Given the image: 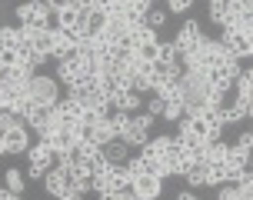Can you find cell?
<instances>
[{
    "instance_id": "obj_1",
    "label": "cell",
    "mask_w": 253,
    "mask_h": 200,
    "mask_svg": "<svg viewBox=\"0 0 253 200\" xmlns=\"http://www.w3.org/2000/svg\"><path fill=\"white\" fill-rule=\"evenodd\" d=\"M27 97L43 103V107H57V103H60V87H57V80H50L47 74H34L30 77V87H27Z\"/></svg>"
},
{
    "instance_id": "obj_2",
    "label": "cell",
    "mask_w": 253,
    "mask_h": 200,
    "mask_svg": "<svg viewBox=\"0 0 253 200\" xmlns=\"http://www.w3.org/2000/svg\"><path fill=\"white\" fill-rule=\"evenodd\" d=\"M220 44L227 47V53L233 57V60H250L253 57V37H247L243 30H227V27H223Z\"/></svg>"
},
{
    "instance_id": "obj_3",
    "label": "cell",
    "mask_w": 253,
    "mask_h": 200,
    "mask_svg": "<svg viewBox=\"0 0 253 200\" xmlns=\"http://www.w3.org/2000/svg\"><path fill=\"white\" fill-rule=\"evenodd\" d=\"M74 50H77V40L70 34H63L60 27H50V57L53 60L60 63L67 57H74Z\"/></svg>"
},
{
    "instance_id": "obj_4",
    "label": "cell",
    "mask_w": 253,
    "mask_h": 200,
    "mask_svg": "<svg viewBox=\"0 0 253 200\" xmlns=\"http://www.w3.org/2000/svg\"><path fill=\"white\" fill-rule=\"evenodd\" d=\"M200 40H203V30H200V24H197V20H187V24L180 27V34L173 37V47H177V53L183 57V53H190V50L197 47Z\"/></svg>"
},
{
    "instance_id": "obj_5",
    "label": "cell",
    "mask_w": 253,
    "mask_h": 200,
    "mask_svg": "<svg viewBox=\"0 0 253 200\" xmlns=\"http://www.w3.org/2000/svg\"><path fill=\"white\" fill-rule=\"evenodd\" d=\"M150 127H153L150 113H137L133 124H130V134H126V147H143L150 140Z\"/></svg>"
},
{
    "instance_id": "obj_6",
    "label": "cell",
    "mask_w": 253,
    "mask_h": 200,
    "mask_svg": "<svg viewBox=\"0 0 253 200\" xmlns=\"http://www.w3.org/2000/svg\"><path fill=\"white\" fill-rule=\"evenodd\" d=\"M160 194H164V180H160V177L143 174V177H137V180H133V197H140V200H157Z\"/></svg>"
},
{
    "instance_id": "obj_7",
    "label": "cell",
    "mask_w": 253,
    "mask_h": 200,
    "mask_svg": "<svg viewBox=\"0 0 253 200\" xmlns=\"http://www.w3.org/2000/svg\"><path fill=\"white\" fill-rule=\"evenodd\" d=\"M27 157H30V163H37L43 170H53V167H57V150H53L47 140H37L34 147L27 150Z\"/></svg>"
},
{
    "instance_id": "obj_8",
    "label": "cell",
    "mask_w": 253,
    "mask_h": 200,
    "mask_svg": "<svg viewBox=\"0 0 253 200\" xmlns=\"http://www.w3.org/2000/svg\"><path fill=\"white\" fill-rule=\"evenodd\" d=\"M43 190H47V194H53V197H63V194L70 190V174H67V170H60V167L47 170V174H43Z\"/></svg>"
},
{
    "instance_id": "obj_9",
    "label": "cell",
    "mask_w": 253,
    "mask_h": 200,
    "mask_svg": "<svg viewBox=\"0 0 253 200\" xmlns=\"http://www.w3.org/2000/svg\"><path fill=\"white\" fill-rule=\"evenodd\" d=\"M110 107H114V110L137 113L140 107H143V100H140L137 90H114V94H110Z\"/></svg>"
},
{
    "instance_id": "obj_10",
    "label": "cell",
    "mask_w": 253,
    "mask_h": 200,
    "mask_svg": "<svg viewBox=\"0 0 253 200\" xmlns=\"http://www.w3.org/2000/svg\"><path fill=\"white\" fill-rule=\"evenodd\" d=\"M3 140H7L10 153H27V150H30V134H27V124L7 127V130H3Z\"/></svg>"
},
{
    "instance_id": "obj_11",
    "label": "cell",
    "mask_w": 253,
    "mask_h": 200,
    "mask_svg": "<svg viewBox=\"0 0 253 200\" xmlns=\"http://www.w3.org/2000/svg\"><path fill=\"white\" fill-rule=\"evenodd\" d=\"M157 44H160V40H157V30H153L150 24H140L137 30L130 34V47H137V50H153Z\"/></svg>"
},
{
    "instance_id": "obj_12",
    "label": "cell",
    "mask_w": 253,
    "mask_h": 200,
    "mask_svg": "<svg viewBox=\"0 0 253 200\" xmlns=\"http://www.w3.org/2000/svg\"><path fill=\"white\" fill-rule=\"evenodd\" d=\"M177 60H180L177 47H173V44H167V40H160L157 50H153V63H157V67H177Z\"/></svg>"
},
{
    "instance_id": "obj_13",
    "label": "cell",
    "mask_w": 253,
    "mask_h": 200,
    "mask_svg": "<svg viewBox=\"0 0 253 200\" xmlns=\"http://www.w3.org/2000/svg\"><path fill=\"white\" fill-rule=\"evenodd\" d=\"M103 157L114 163V167H120V163L130 160V153H126V140H110V144H103Z\"/></svg>"
},
{
    "instance_id": "obj_14",
    "label": "cell",
    "mask_w": 253,
    "mask_h": 200,
    "mask_svg": "<svg viewBox=\"0 0 253 200\" xmlns=\"http://www.w3.org/2000/svg\"><path fill=\"white\" fill-rule=\"evenodd\" d=\"M170 144H173V137H153V140H147V144H143V147H140V153H143V157H157V160H160V157H164L167 150H170Z\"/></svg>"
},
{
    "instance_id": "obj_15",
    "label": "cell",
    "mask_w": 253,
    "mask_h": 200,
    "mask_svg": "<svg viewBox=\"0 0 253 200\" xmlns=\"http://www.w3.org/2000/svg\"><path fill=\"white\" fill-rule=\"evenodd\" d=\"M0 47H3V50H20V47H24L20 27H0Z\"/></svg>"
},
{
    "instance_id": "obj_16",
    "label": "cell",
    "mask_w": 253,
    "mask_h": 200,
    "mask_svg": "<svg viewBox=\"0 0 253 200\" xmlns=\"http://www.w3.org/2000/svg\"><path fill=\"white\" fill-rule=\"evenodd\" d=\"M230 153V144L223 140H213V144H207V153H203V163H223Z\"/></svg>"
},
{
    "instance_id": "obj_17",
    "label": "cell",
    "mask_w": 253,
    "mask_h": 200,
    "mask_svg": "<svg viewBox=\"0 0 253 200\" xmlns=\"http://www.w3.org/2000/svg\"><path fill=\"white\" fill-rule=\"evenodd\" d=\"M110 124H114L117 137L126 140V134H130V124H133V117H130L126 110H110Z\"/></svg>"
},
{
    "instance_id": "obj_18",
    "label": "cell",
    "mask_w": 253,
    "mask_h": 200,
    "mask_svg": "<svg viewBox=\"0 0 253 200\" xmlns=\"http://www.w3.org/2000/svg\"><path fill=\"white\" fill-rule=\"evenodd\" d=\"M233 87H237V97L247 100V107H250V103H253V77L243 70V74L237 77V84H233Z\"/></svg>"
},
{
    "instance_id": "obj_19",
    "label": "cell",
    "mask_w": 253,
    "mask_h": 200,
    "mask_svg": "<svg viewBox=\"0 0 253 200\" xmlns=\"http://www.w3.org/2000/svg\"><path fill=\"white\" fill-rule=\"evenodd\" d=\"M3 184H7V190H10V194H24V174H20V170H17V167H10V170H7V174H3Z\"/></svg>"
},
{
    "instance_id": "obj_20",
    "label": "cell",
    "mask_w": 253,
    "mask_h": 200,
    "mask_svg": "<svg viewBox=\"0 0 253 200\" xmlns=\"http://www.w3.org/2000/svg\"><path fill=\"white\" fill-rule=\"evenodd\" d=\"M207 3H210V20L223 27V20H227V10H230V0H207Z\"/></svg>"
},
{
    "instance_id": "obj_21",
    "label": "cell",
    "mask_w": 253,
    "mask_h": 200,
    "mask_svg": "<svg viewBox=\"0 0 253 200\" xmlns=\"http://www.w3.org/2000/svg\"><path fill=\"white\" fill-rule=\"evenodd\" d=\"M183 180H187L190 187H207V163H197V167H193V170H190L187 177H183Z\"/></svg>"
},
{
    "instance_id": "obj_22",
    "label": "cell",
    "mask_w": 253,
    "mask_h": 200,
    "mask_svg": "<svg viewBox=\"0 0 253 200\" xmlns=\"http://www.w3.org/2000/svg\"><path fill=\"white\" fill-rule=\"evenodd\" d=\"M183 110H187V103H183V100H167V107H164V117L170 120V124H177L180 117H183Z\"/></svg>"
},
{
    "instance_id": "obj_23",
    "label": "cell",
    "mask_w": 253,
    "mask_h": 200,
    "mask_svg": "<svg viewBox=\"0 0 253 200\" xmlns=\"http://www.w3.org/2000/svg\"><path fill=\"white\" fill-rule=\"evenodd\" d=\"M164 107H167V100L157 97V94H153V100H147V113L150 117H164Z\"/></svg>"
},
{
    "instance_id": "obj_24",
    "label": "cell",
    "mask_w": 253,
    "mask_h": 200,
    "mask_svg": "<svg viewBox=\"0 0 253 200\" xmlns=\"http://www.w3.org/2000/svg\"><path fill=\"white\" fill-rule=\"evenodd\" d=\"M147 24H150L153 30H160V27L167 24V13L164 10H150V13H147Z\"/></svg>"
},
{
    "instance_id": "obj_25",
    "label": "cell",
    "mask_w": 253,
    "mask_h": 200,
    "mask_svg": "<svg viewBox=\"0 0 253 200\" xmlns=\"http://www.w3.org/2000/svg\"><path fill=\"white\" fill-rule=\"evenodd\" d=\"M216 200H237V184H220Z\"/></svg>"
},
{
    "instance_id": "obj_26",
    "label": "cell",
    "mask_w": 253,
    "mask_h": 200,
    "mask_svg": "<svg viewBox=\"0 0 253 200\" xmlns=\"http://www.w3.org/2000/svg\"><path fill=\"white\" fill-rule=\"evenodd\" d=\"M170 3V13H187L193 7V0H167Z\"/></svg>"
},
{
    "instance_id": "obj_27",
    "label": "cell",
    "mask_w": 253,
    "mask_h": 200,
    "mask_svg": "<svg viewBox=\"0 0 253 200\" xmlns=\"http://www.w3.org/2000/svg\"><path fill=\"white\" fill-rule=\"evenodd\" d=\"M70 3H74V0H47V7H50L53 13H60L63 7H70Z\"/></svg>"
},
{
    "instance_id": "obj_28",
    "label": "cell",
    "mask_w": 253,
    "mask_h": 200,
    "mask_svg": "<svg viewBox=\"0 0 253 200\" xmlns=\"http://www.w3.org/2000/svg\"><path fill=\"white\" fill-rule=\"evenodd\" d=\"M43 174H47V170L37 167V163H30V167H27V177H34V180H43Z\"/></svg>"
},
{
    "instance_id": "obj_29",
    "label": "cell",
    "mask_w": 253,
    "mask_h": 200,
    "mask_svg": "<svg viewBox=\"0 0 253 200\" xmlns=\"http://www.w3.org/2000/svg\"><path fill=\"white\" fill-rule=\"evenodd\" d=\"M237 144H240L243 150H253V134H250V130H247V134H240V140H237Z\"/></svg>"
},
{
    "instance_id": "obj_30",
    "label": "cell",
    "mask_w": 253,
    "mask_h": 200,
    "mask_svg": "<svg viewBox=\"0 0 253 200\" xmlns=\"http://www.w3.org/2000/svg\"><path fill=\"white\" fill-rule=\"evenodd\" d=\"M7 127H10V113L0 110V137H3V130H7Z\"/></svg>"
},
{
    "instance_id": "obj_31",
    "label": "cell",
    "mask_w": 253,
    "mask_h": 200,
    "mask_svg": "<svg viewBox=\"0 0 253 200\" xmlns=\"http://www.w3.org/2000/svg\"><path fill=\"white\" fill-rule=\"evenodd\" d=\"M100 200H126L124 194H117V190H107V194H100Z\"/></svg>"
},
{
    "instance_id": "obj_32",
    "label": "cell",
    "mask_w": 253,
    "mask_h": 200,
    "mask_svg": "<svg viewBox=\"0 0 253 200\" xmlns=\"http://www.w3.org/2000/svg\"><path fill=\"white\" fill-rule=\"evenodd\" d=\"M60 200H84V194H77V190H67Z\"/></svg>"
},
{
    "instance_id": "obj_33",
    "label": "cell",
    "mask_w": 253,
    "mask_h": 200,
    "mask_svg": "<svg viewBox=\"0 0 253 200\" xmlns=\"http://www.w3.org/2000/svg\"><path fill=\"white\" fill-rule=\"evenodd\" d=\"M177 200H197V194H190V190H183V194H177Z\"/></svg>"
},
{
    "instance_id": "obj_34",
    "label": "cell",
    "mask_w": 253,
    "mask_h": 200,
    "mask_svg": "<svg viewBox=\"0 0 253 200\" xmlns=\"http://www.w3.org/2000/svg\"><path fill=\"white\" fill-rule=\"evenodd\" d=\"M7 153H10V147H7V140L0 137V157H7Z\"/></svg>"
},
{
    "instance_id": "obj_35",
    "label": "cell",
    "mask_w": 253,
    "mask_h": 200,
    "mask_svg": "<svg viewBox=\"0 0 253 200\" xmlns=\"http://www.w3.org/2000/svg\"><path fill=\"white\" fill-rule=\"evenodd\" d=\"M10 197H13V194H10V190H7V187L0 190V200H10Z\"/></svg>"
},
{
    "instance_id": "obj_36",
    "label": "cell",
    "mask_w": 253,
    "mask_h": 200,
    "mask_svg": "<svg viewBox=\"0 0 253 200\" xmlns=\"http://www.w3.org/2000/svg\"><path fill=\"white\" fill-rule=\"evenodd\" d=\"M247 117H250V120H253V103H250V107H247Z\"/></svg>"
},
{
    "instance_id": "obj_37",
    "label": "cell",
    "mask_w": 253,
    "mask_h": 200,
    "mask_svg": "<svg viewBox=\"0 0 253 200\" xmlns=\"http://www.w3.org/2000/svg\"><path fill=\"white\" fill-rule=\"evenodd\" d=\"M10 200H24V194H13V197Z\"/></svg>"
},
{
    "instance_id": "obj_38",
    "label": "cell",
    "mask_w": 253,
    "mask_h": 200,
    "mask_svg": "<svg viewBox=\"0 0 253 200\" xmlns=\"http://www.w3.org/2000/svg\"><path fill=\"white\" fill-rule=\"evenodd\" d=\"M247 170H253V153H250V163H247Z\"/></svg>"
},
{
    "instance_id": "obj_39",
    "label": "cell",
    "mask_w": 253,
    "mask_h": 200,
    "mask_svg": "<svg viewBox=\"0 0 253 200\" xmlns=\"http://www.w3.org/2000/svg\"><path fill=\"white\" fill-rule=\"evenodd\" d=\"M250 134H253V124H250Z\"/></svg>"
},
{
    "instance_id": "obj_40",
    "label": "cell",
    "mask_w": 253,
    "mask_h": 200,
    "mask_svg": "<svg viewBox=\"0 0 253 200\" xmlns=\"http://www.w3.org/2000/svg\"><path fill=\"white\" fill-rule=\"evenodd\" d=\"M133 200H140V197H133Z\"/></svg>"
}]
</instances>
